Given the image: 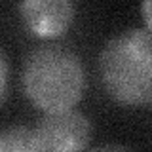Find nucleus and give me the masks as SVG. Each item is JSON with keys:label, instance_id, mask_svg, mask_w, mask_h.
I'll return each instance as SVG.
<instances>
[{"label": "nucleus", "instance_id": "obj_1", "mask_svg": "<svg viewBox=\"0 0 152 152\" xmlns=\"http://www.w3.org/2000/svg\"><path fill=\"white\" fill-rule=\"evenodd\" d=\"M86 88L88 70L82 57L65 44H40L23 59L21 89L42 114L74 108Z\"/></svg>", "mask_w": 152, "mask_h": 152}, {"label": "nucleus", "instance_id": "obj_2", "mask_svg": "<svg viewBox=\"0 0 152 152\" xmlns=\"http://www.w3.org/2000/svg\"><path fill=\"white\" fill-rule=\"evenodd\" d=\"M97 78L116 104H152V32L131 27L108 38L97 59Z\"/></svg>", "mask_w": 152, "mask_h": 152}, {"label": "nucleus", "instance_id": "obj_3", "mask_svg": "<svg viewBox=\"0 0 152 152\" xmlns=\"http://www.w3.org/2000/svg\"><path fill=\"white\" fill-rule=\"evenodd\" d=\"M32 129L44 152H86L93 139V122L76 108L42 114Z\"/></svg>", "mask_w": 152, "mask_h": 152}, {"label": "nucleus", "instance_id": "obj_4", "mask_svg": "<svg viewBox=\"0 0 152 152\" xmlns=\"http://www.w3.org/2000/svg\"><path fill=\"white\" fill-rule=\"evenodd\" d=\"M23 27L36 38L55 40L72 27L76 6L70 0H25L17 4Z\"/></svg>", "mask_w": 152, "mask_h": 152}, {"label": "nucleus", "instance_id": "obj_5", "mask_svg": "<svg viewBox=\"0 0 152 152\" xmlns=\"http://www.w3.org/2000/svg\"><path fill=\"white\" fill-rule=\"evenodd\" d=\"M0 152H44L36 133L28 126H8L0 129Z\"/></svg>", "mask_w": 152, "mask_h": 152}, {"label": "nucleus", "instance_id": "obj_6", "mask_svg": "<svg viewBox=\"0 0 152 152\" xmlns=\"http://www.w3.org/2000/svg\"><path fill=\"white\" fill-rule=\"evenodd\" d=\"M10 88V63H8V57L0 50V103L4 101Z\"/></svg>", "mask_w": 152, "mask_h": 152}, {"label": "nucleus", "instance_id": "obj_7", "mask_svg": "<svg viewBox=\"0 0 152 152\" xmlns=\"http://www.w3.org/2000/svg\"><path fill=\"white\" fill-rule=\"evenodd\" d=\"M141 13H142V19H145V23H146V31L152 32V0H148V2H142Z\"/></svg>", "mask_w": 152, "mask_h": 152}, {"label": "nucleus", "instance_id": "obj_8", "mask_svg": "<svg viewBox=\"0 0 152 152\" xmlns=\"http://www.w3.org/2000/svg\"><path fill=\"white\" fill-rule=\"evenodd\" d=\"M91 152H133L131 148H127V146L124 145H103V146H97V148H93Z\"/></svg>", "mask_w": 152, "mask_h": 152}]
</instances>
